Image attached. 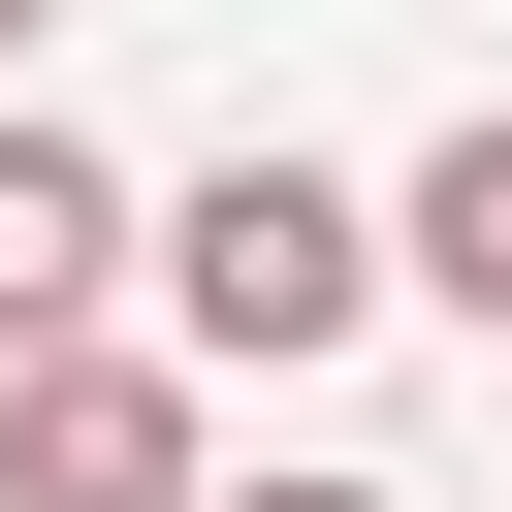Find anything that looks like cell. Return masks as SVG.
<instances>
[{
  "instance_id": "8992f818",
  "label": "cell",
  "mask_w": 512,
  "mask_h": 512,
  "mask_svg": "<svg viewBox=\"0 0 512 512\" xmlns=\"http://www.w3.org/2000/svg\"><path fill=\"white\" fill-rule=\"evenodd\" d=\"M32 32H64V0H0V64H32Z\"/></svg>"
},
{
  "instance_id": "5b68a950",
  "label": "cell",
  "mask_w": 512,
  "mask_h": 512,
  "mask_svg": "<svg viewBox=\"0 0 512 512\" xmlns=\"http://www.w3.org/2000/svg\"><path fill=\"white\" fill-rule=\"evenodd\" d=\"M256 512H416V480H256Z\"/></svg>"
},
{
  "instance_id": "277c9868",
  "label": "cell",
  "mask_w": 512,
  "mask_h": 512,
  "mask_svg": "<svg viewBox=\"0 0 512 512\" xmlns=\"http://www.w3.org/2000/svg\"><path fill=\"white\" fill-rule=\"evenodd\" d=\"M384 288H448V320L512 352V96H480V128L416 160V192H384Z\"/></svg>"
},
{
  "instance_id": "6da1fadb",
  "label": "cell",
  "mask_w": 512,
  "mask_h": 512,
  "mask_svg": "<svg viewBox=\"0 0 512 512\" xmlns=\"http://www.w3.org/2000/svg\"><path fill=\"white\" fill-rule=\"evenodd\" d=\"M128 256H160V352H192V384H288V352L384 320V192H320V160H192Z\"/></svg>"
},
{
  "instance_id": "7a4b0ae2",
  "label": "cell",
  "mask_w": 512,
  "mask_h": 512,
  "mask_svg": "<svg viewBox=\"0 0 512 512\" xmlns=\"http://www.w3.org/2000/svg\"><path fill=\"white\" fill-rule=\"evenodd\" d=\"M0 512H192V352H0Z\"/></svg>"
},
{
  "instance_id": "3957f363",
  "label": "cell",
  "mask_w": 512,
  "mask_h": 512,
  "mask_svg": "<svg viewBox=\"0 0 512 512\" xmlns=\"http://www.w3.org/2000/svg\"><path fill=\"white\" fill-rule=\"evenodd\" d=\"M96 288H128V160H96V128H32V96H0V352H64V320H96Z\"/></svg>"
}]
</instances>
